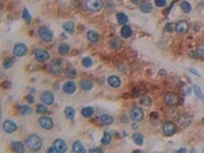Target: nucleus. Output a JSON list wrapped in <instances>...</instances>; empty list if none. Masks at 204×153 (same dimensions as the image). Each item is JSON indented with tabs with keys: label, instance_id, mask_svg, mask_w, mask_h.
Instances as JSON below:
<instances>
[{
	"label": "nucleus",
	"instance_id": "obj_47",
	"mask_svg": "<svg viewBox=\"0 0 204 153\" xmlns=\"http://www.w3.org/2000/svg\"><path fill=\"white\" fill-rule=\"evenodd\" d=\"M176 152L177 153H183V152H187V150H186L185 148H181V149H179V150H177Z\"/></svg>",
	"mask_w": 204,
	"mask_h": 153
},
{
	"label": "nucleus",
	"instance_id": "obj_49",
	"mask_svg": "<svg viewBox=\"0 0 204 153\" xmlns=\"http://www.w3.org/2000/svg\"><path fill=\"white\" fill-rule=\"evenodd\" d=\"M190 71H191V73H193L194 75H198V77H200V75H199V73H198V71H195V69H190Z\"/></svg>",
	"mask_w": 204,
	"mask_h": 153
},
{
	"label": "nucleus",
	"instance_id": "obj_36",
	"mask_svg": "<svg viewBox=\"0 0 204 153\" xmlns=\"http://www.w3.org/2000/svg\"><path fill=\"white\" fill-rule=\"evenodd\" d=\"M195 52H196V54H197L198 57L204 59V44H200V45L197 47V49H196Z\"/></svg>",
	"mask_w": 204,
	"mask_h": 153
},
{
	"label": "nucleus",
	"instance_id": "obj_2",
	"mask_svg": "<svg viewBox=\"0 0 204 153\" xmlns=\"http://www.w3.org/2000/svg\"><path fill=\"white\" fill-rule=\"evenodd\" d=\"M48 69L53 75H59L63 71V62L60 59H54L48 64Z\"/></svg>",
	"mask_w": 204,
	"mask_h": 153
},
{
	"label": "nucleus",
	"instance_id": "obj_20",
	"mask_svg": "<svg viewBox=\"0 0 204 153\" xmlns=\"http://www.w3.org/2000/svg\"><path fill=\"white\" fill-rule=\"evenodd\" d=\"M73 151L76 153H85L86 152V149L84 148L83 144L80 141H76L73 144Z\"/></svg>",
	"mask_w": 204,
	"mask_h": 153
},
{
	"label": "nucleus",
	"instance_id": "obj_34",
	"mask_svg": "<svg viewBox=\"0 0 204 153\" xmlns=\"http://www.w3.org/2000/svg\"><path fill=\"white\" fill-rule=\"evenodd\" d=\"M140 103L142 104V105L144 106H150L151 105V99L148 97V96H146V95H144V96H142L141 99H140Z\"/></svg>",
	"mask_w": 204,
	"mask_h": 153
},
{
	"label": "nucleus",
	"instance_id": "obj_30",
	"mask_svg": "<svg viewBox=\"0 0 204 153\" xmlns=\"http://www.w3.org/2000/svg\"><path fill=\"white\" fill-rule=\"evenodd\" d=\"M63 28L65 32L69 33V34H73V31H75V25H73V23H71V22H67L63 25Z\"/></svg>",
	"mask_w": 204,
	"mask_h": 153
},
{
	"label": "nucleus",
	"instance_id": "obj_23",
	"mask_svg": "<svg viewBox=\"0 0 204 153\" xmlns=\"http://www.w3.org/2000/svg\"><path fill=\"white\" fill-rule=\"evenodd\" d=\"M152 5H151L150 2H142L141 4H140V9H141L142 12L144 13H149L152 11Z\"/></svg>",
	"mask_w": 204,
	"mask_h": 153
},
{
	"label": "nucleus",
	"instance_id": "obj_5",
	"mask_svg": "<svg viewBox=\"0 0 204 153\" xmlns=\"http://www.w3.org/2000/svg\"><path fill=\"white\" fill-rule=\"evenodd\" d=\"M162 132L166 136L170 137L172 136L178 132V127L174 125V123H170V121H166V123H163L162 126Z\"/></svg>",
	"mask_w": 204,
	"mask_h": 153
},
{
	"label": "nucleus",
	"instance_id": "obj_21",
	"mask_svg": "<svg viewBox=\"0 0 204 153\" xmlns=\"http://www.w3.org/2000/svg\"><path fill=\"white\" fill-rule=\"evenodd\" d=\"M80 86H81V88L83 89V90L90 91V90H92V89H93L94 85H93V83L91 82V81L83 80V81H81V83H80Z\"/></svg>",
	"mask_w": 204,
	"mask_h": 153
},
{
	"label": "nucleus",
	"instance_id": "obj_45",
	"mask_svg": "<svg viewBox=\"0 0 204 153\" xmlns=\"http://www.w3.org/2000/svg\"><path fill=\"white\" fill-rule=\"evenodd\" d=\"M47 152L48 153H51V152H54V153H56V152H57V150H56V148H55V147H54V146H52V147H50V148L49 149H47Z\"/></svg>",
	"mask_w": 204,
	"mask_h": 153
},
{
	"label": "nucleus",
	"instance_id": "obj_8",
	"mask_svg": "<svg viewBox=\"0 0 204 153\" xmlns=\"http://www.w3.org/2000/svg\"><path fill=\"white\" fill-rule=\"evenodd\" d=\"M35 58L39 61V62H44V61H47L50 58V54L48 51L44 49H36L34 51Z\"/></svg>",
	"mask_w": 204,
	"mask_h": 153
},
{
	"label": "nucleus",
	"instance_id": "obj_31",
	"mask_svg": "<svg viewBox=\"0 0 204 153\" xmlns=\"http://www.w3.org/2000/svg\"><path fill=\"white\" fill-rule=\"evenodd\" d=\"M181 8H182V10L184 11V12L189 13L190 11L192 10V5L190 4L188 1H182V3H181Z\"/></svg>",
	"mask_w": 204,
	"mask_h": 153
},
{
	"label": "nucleus",
	"instance_id": "obj_4",
	"mask_svg": "<svg viewBox=\"0 0 204 153\" xmlns=\"http://www.w3.org/2000/svg\"><path fill=\"white\" fill-rule=\"evenodd\" d=\"M130 117L135 121H142L144 119V111L141 107L135 106L130 111Z\"/></svg>",
	"mask_w": 204,
	"mask_h": 153
},
{
	"label": "nucleus",
	"instance_id": "obj_48",
	"mask_svg": "<svg viewBox=\"0 0 204 153\" xmlns=\"http://www.w3.org/2000/svg\"><path fill=\"white\" fill-rule=\"evenodd\" d=\"M131 1L135 4H141L142 3V0H131Z\"/></svg>",
	"mask_w": 204,
	"mask_h": 153
},
{
	"label": "nucleus",
	"instance_id": "obj_46",
	"mask_svg": "<svg viewBox=\"0 0 204 153\" xmlns=\"http://www.w3.org/2000/svg\"><path fill=\"white\" fill-rule=\"evenodd\" d=\"M90 152H103V150L100 148H93L90 150Z\"/></svg>",
	"mask_w": 204,
	"mask_h": 153
},
{
	"label": "nucleus",
	"instance_id": "obj_28",
	"mask_svg": "<svg viewBox=\"0 0 204 153\" xmlns=\"http://www.w3.org/2000/svg\"><path fill=\"white\" fill-rule=\"evenodd\" d=\"M94 114V109L92 107H85L82 109V115L84 117H91Z\"/></svg>",
	"mask_w": 204,
	"mask_h": 153
},
{
	"label": "nucleus",
	"instance_id": "obj_27",
	"mask_svg": "<svg viewBox=\"0 0 204 153\" xmlns=\"http://www.w3.org/2000/svg\"><path fill=\"white\" fill-rule=\"evenodd\" d=\"M65 117H67L69 119H75V115H76L75 108L71 107V106L67 107V108H65Z\"/></svg>",
	"mask_w": 204,
	"mask_h": 153
},
{
	"label": "nucleus",
	"instance_id": "obj_29",
	"mask_svg": "<svg viewBox=\"0 0 204 153\" xmlns=\"http://www.w3.org/2000/svg\"><path fill=\"white\" fill-rule=\"evenodd\" d=\"M19 110L23 115H28V114H30L32 112V108L29 105H19Z\"/></svg>",
	"mask_w": 204,
	"mask_h": 153
},
{
	"label": "nucleus",
	"instance_id": "obj_32",
	"mask_svg": "<svg viewBox=\"0 0 204 153\" xmlns=\"http://www.w3.org/2000/svg\"><path fill=\"white\" fill-rule=\"evenodd\" d=\"M58 51H59V53L61 54V55H65V54H67L69 51V45L65 43H61L59 45V48H58Z\"/></svg>",
	"mask_w": 204,
	"mask_h": 153
},
{
	"label": "nucleus",
	"instance_id": "obj_7",
	"mask_svg": "<svg viewBox=\"0 0 204 153\" xmlns=\"http://www.w3.org/2000/svg\"><path fill=\"white\" fill-rule=\"evenodd\" d=\"M179 102H180V98L176 93H166V96H164V103L168 106H174L178 105Z\"/></svg>",
	"mask_w": 204,
	"mask_h": 153
},
{
	"label": "nucleus",
	"instance_id": "obj_10",
	"mask_svg": "<svg viewBox=\"0 0 204 153\" xmlns=\"http://www.w3.org/2000/svg\"><path fill=\"white\" fill-rule=\"evenodd\" d=\"M28 53V46L25 45L23 43H19L14 46L13 48V54L17 57H21V56H24Z\"/></svg>",
	"mask_w": 204,
	"mask_h": 153
},
{
	"label": "nucleus",
	"instance_id": "obj_16",
	"mask_svg": "<svg viewBox=\"0 0 204 153\" xmlns=\"http://www.w3.org/2000/svg\"><path fill=\"white\" fill-rule=\"evenodd\" d=\"M77 90V86H76L75 82H67L65 85H63V91H65L67 94H73V93L76 92Z\"/></svg>",
	"mask_w": 204,
	"mask_h": 153
},
{
	"label": "nucleus",
	"instance_id": "obj_11",
	"mask_svg": "<svg viewBox=\"0 0 204 153\" xmlns=\"http://www.w3.org/2000/svg\"><path fill=\"white\" fill-rule=\"evenodd\" d=\"M39 125L45 130H51L53 128V119L48 117H42L39 119Z\"/></svg>",
	"mask_w": 204,
	"mask_h": 153
},
{
	"label": "nucleus",
	"instance_id": "obj_33",
	"mask_svg": "<svg viewBox=\"0 0 204 153\" xmlns=\"http://www.w3.org/2000/svg\"><path fill=\"white\" fill-rule=\"evenodd\" d=\"M194 93H195L196 97L199 98L202 101H204V95H203V93H202V90L199 86H194Z\"/></svg>",
	"mask_w": 204,
	"mask_h": 153
},
{
	"label": "nucleus",
	"instance_id": "obj_41",
	"mask_svg": "<svg viewBox=\"0 0 204 153\" xmlns=\"http://www.w3.org/2000/svg\"><path fill=\"white\" fill-rule=\"evenodd\" d=\"M3 65H4L5 69H10L11 67L13 65V60L10 58H6L3 62Z\"/></svg>",
	"mask_w": 204,
	"mask_h": 153
},
{
	"label": "nucleus",
	"instance_id": "obj_25",
	"mask_svg": "<svg viewBox=\"0 0 204 153\" xmlns=\"http://www.w3.org/2000/svg\"><path fill=\"white\" fill-rule=\"evenodd\" d=\"M122 41H120V39H117V38H114V39H111L109 41V46L114 50L120 49V48L122 47Z\"/></svg>",
	"mask_w": 204,
	"mask_h": 153
},
{
	"label": "nucleus",
	"instance_id": "obj_6",
	"mask_svg": "<svg viewBox=\"0 0 204 153\" xmlns=\"http://www.w3.org/2000/svg\"><path fill=\"white\" fill-rule=\"evenodd\" d=\"M38 33H39L40 38L43 40L44 42L49 43V42H51L52 40H53V34H52L46 27H41V28H39Z\"/></svg>",
	"mask_w": 204,
	"mask_h": 153
},
{
	"label": "nucleus",
	"instance_id": "obj_18",
	"mask_svg": "<svg viewBox=\"0 0 204 153\" xmlns=\"http://www.w3.org/2000/svg\"><path fill=\"white\" fill-rule=\"evenodd\" d=\"M11 148H12L13 152L16 153H23L25 152V146L22 142H19V141H15L11 144Z\"/></svg>",
	"mask_w": 204,
	"mask_h": 153
},
{
	"label": "nucleus",
	"instance_id": "obj_9",
	"mask_svg": "<svg viewBox=\"0 0 204 153\" xmlns=\"http://www.w3.org/2000/svg\"><path fill=\"white\" fill-rule=\"evenodd\" d=\"M41 100L46 105H51L54 102V100H55V97H54L53 93L50 92V91H44L41 94Z\"/></svg>",
	"mask_w": 204,
	"mask_h": 153
},
{
	"label": "nucleus",
	"instance_id": "obj_12",
	"mask_svg": "<svg viewBox=\"0 0 204 153\" xmlns=\"http://www.w3.org/2000/svg\"><path fill=\"white\" fill-rule=\"evenodd\" d=\"M2 128H3V130L6 132V133L12 134V133H14V132L16 131L17 126H16V123H15L13 121H11V119H6V121L3 123Z\"/></svg>",
	"mask_w": 204,
	"mask_h": 153
},
{
	"label": "nucleus",
	"instance_id": "obj_44",
	"mask_svg": "<svg viewBox=\"0 0 204 153\" xmlns=\"http://www.w3.org/2000/svg\"><path fill=\"white\" fill-rule=\"evenodd\" d=\"M27 100H28L29 103H33V102L35 101L34 96H33V95H28V96H27Z\"/></svg>",
	"mask_w": 204,
	"mask_h": 153
},
{
	"label": "nucleus",
	"instance_id": "obj_26",
	"mask_svg": "<svg viewBox=\"0 0 204 153\" xmlns=\"http://www.w3.org/2000/svg\"><path fill=\"white\" fill-rule=\"evenodd\" d=\"M132 138H133V141L136 143L137 145H140L141 146L142 144H143V141H144V137H143V135L140 133H135L132 136Z\"/></svg>",
	"mask_w": 204,
	"mask_h": 153
},
{
	"label": "nucleus",
	"instance_id": "obj_13",
	"mask_svg": "<svg viewBox=\"0 0 204 153\" xmlns=\"http://www.w3.org/2000/svg\"><path fill=\"white\" fill-rule=\"evenodd\" d=\"M174 30L179 34H186L189 30V24L186 21H180L174 27Z\"/></svg>",
	"mask_w": 204,
	"mask_h": 153
},
{
	"label": "nucleus",
	"instance_id": "obj_14",
	"mask_svg": "<svg viewBox=\"0 0 204 153\" xmlns=\"http://www.w3.org/2000/svg\"><path fill=\"white\" fill-rule=\"evenodd\" d=\"M53 146L56 148L57 152H60V153L65 152V151L67 150V143H65L63 140H61V139H56V140L54 141V143H53Z\"/></svg>",
	"mask_w": 204,
	"mask_h": 153
},
{
	"label": "nucleus",
	"instance_id": "obj_35",
	"mask_svg": "<svg viewBox=\"0 0 204 153\" xmlns=\"http://www.w3.org/2000/svg\"><path fill=\"white\" fill-rule=\"evenodd\" d=\"M36 111L38 114H44V113H47L48 109L44 104H38V105H37V108H36Z\"/></svg>",
	"mask_w": 204,
	"mask_h": 153
},
{
	"label": "nucleus",
	"instance_id": "obj_39",
	"mask_svg": "<svg viewBox=\"0 0 204 153\" xmlns=\"http://www.w3.org/2000/svg\"><path fill=\"white\" fill-rule=\"evenodd\" d=\"M83 64L85 65L86 67H91L93 65V59L89 56H86L83 58Z\"/></svg>",
	"mask_w": 204,
	"mask_h": 153
},
{
	"label": "nucleus",
	"instance_id": "obj_17",
	"mask_svg": "<svg viewBox=\"0 0 204 153\" xmlns=\"http://www.w3.org/2000/svg\"><path fill=\"white\" fill-rule=\"evenodd\" d=\"M87 38H88V40L91 42V43L95 44L99 41V38H100V37H99L98 33H96L95 31L90 30V31H88V33H87Z\"/></svg>",
	"mask_w": 204,
	"mask_h": 153
},
{
	"label": "nucleus",
	"instance_id": "obj_37",
	"mask_svg": "<svg viewBox=\"0 0 204 153\" xmlns=\"http://www.w3.org/2000/svg\"><path fill=\"white\" fill-rule=\"evenodd\" d=\"M111 142V135L109 133H104V136L101 140V143L103 145H108Z\"/></svg>",
	"mask_w": 204,
	"mask_h": 153
},
{
	"label": "nucleus",
	"instance_id": "obj_22",
	"mask_svg": "<svg viewBox=\"0 0 204 153\" xmlns=\"http://www.w3.org/2000/svg\"><path fill=\"white\" fill-rule=\"evenodd\" d=\"M116 20H117V23L120 25H126L129 21V17L126 13L124 12H118L116 14Z\"/></svg>",
	"mask_w": 204,
	"mask_h": 153
},
{
	"label": "nucleus",
	"instance_id": "obj_24",
	"mask_svg": "<svg viewBox=\"0 0 204 153\" xmlns=\"http://www.w3.org/2000/svg\"><path fill=\"white\" fill-rule=\"evenodd\" d=\"M100 121L103 125H111L112 123H113V117H110V115H108V114H102L100 117Z\"/></svg>",
	"mask_w": 204,
	"mask_h": 153
},
{
	"label": "nucleus",
	"instance_id": "obj_15",
	"mask_svg": "<svg viewBox=\"0 0 204 153\" xmlns=\"http://www.w3.org/2000/svg\"><path fill=\"white\" fill-rule=\"evenodd\" d=\"M107 83L110 87L112 88H118L122 84V81L118 78L117 75H110L109 78L107 79Z\"/></svg>",
	"mask_w": 204,
	"mask_h": 153
},
{
	"label": "nucleus",
	"instance_id": "obj_19",
	"mask_svg": "<svg viewBox=\"0 0 204 153\" xmlns=\"http://www.w3.org/2000/svg\"><path fill=\"white\" fill-rule=\"evenodd\" d=\"M132 35H133V31H132V29L129 26H124L122 28V30H120V36L122 38H125V39L130 38Z\"/></svg>",
	"mask_w": 204,
	"mask_h": 153
},
{
	"label": "nucleus",
	"instance_id": "obj_40",
	"mask_svg": "<svg viewBox=\"0 0 204 153\" xmlns=\"http://www.w3.org/2000/svg\"><path fill=\"white\" fill-rule=\"evenodd\" d=\"M67 75L69 77V78L73 79L77 77V71H76L73 69H67Z\"/></svg>",
	"mask_w": 204,
	"mask_h": 153
},
{
	"label": "nucleus",
	"instance_id": "obj_38",
	"mask_svg": "<svg viewBox=\"0 0 204 153\" xmlns=\"http://www.w3.org/2000/svg\"><path fill=\"white\" fill-rule=\"evenodd\" d=\"M23 17H24L25 22H26L27 24H30L31 20H32V17H31V14L29 13L28 8H25L24 9V11H23Z\"/></svg>",
	"mask_w": 204,
	"mask_h": 153
},
{
	"label": "nucleus",
	"instance_id": "obj_1",
	"mask_svg": "<svg viewBox=\"0 0 204 153\" xmlns=\"http://www.w3.org/2000/svg\"><path fill=\"white\" fill-rule=\"evenodd\" d=\"M26 145L30 150L38 151L43 145V141L38 135H30L26 139Z\"/></svg>",
	"mask_w": 204,
	"mask_h": 153
},
{
	"label": "nucleus",
	"instance_id": "obj_3",
	"mask_svg": "<svg viewBox=\"0 0 204 153\" xmlns=\"http://www.w3.org/2000/svg\"><path fill=\"white\" fill-rule=\"evenodd\" d=\"M85 6L92 12H97L103 7L102 0H85Z\"/></svg>",
	"mask_w": 204,
	"mask_h": 153
},
{
	"label": "nucleus",
	"instance_id": "obj_43",
	"mask_svg": "<svg viewBox=\"0 0 204 153\" xmlns=\"http://www.w3.org/2000/svg\"><path fill=\"white\" fill-rule=\"evenodd\" d=\"M166 29L168 32H172V30H174V24H170V23H168L166 26Z\"/></svg>",
	"mask_w": 204,
	"mask_h": 153
},
{
	"label": "nucleus",
	"instance_id": "obj_42",
	"mask_svg": "<svg viewBox=\"0 0 204 153\" xmlns=\"http://www.w3.org/2000/svg\"><path fill=\"white\" fill-rule=\"evenodd\" d=\"M155 5L158 7H164L166 5V0H154Z\"/></svg>",
	"mask_w": 204,
	"mask_h": 153
}]
</instances>
